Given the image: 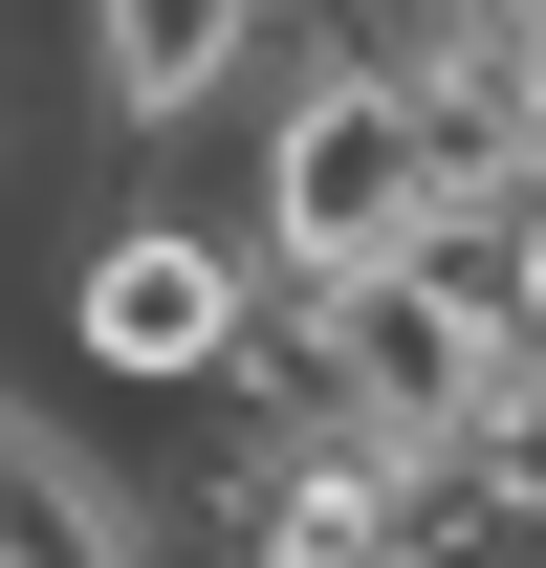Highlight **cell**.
<instances>
[{
    "label": "cell",
    "mask_w": 546,
    "mask_h": 568,
    "mask_svg": "<svg viewBox=\"0 0 546 568\" xmlns=\"http://www.w3.org/2000/svg\"><path fill=\"white\" fill-rule=\"evenodd\" d=\"M263 22H284V0H67L88 110H110V132H219L241 67H263Z\"/></svg>",
    "instance_id": "cell-4"
},
{
    "label": "cell",
    "mask_w": 546,
    "mask_h": 568,
    "mask_svg": "<svg viewBox=\"0 0 546 568\" xmlns=\"http://www.w3.org/2000/svg\"><path fill=\"white\" fill-rule=\"evenodd\" d=\"M306 328H328V416L394 437V459H459L481 416H503V306H481L459 263H372V284H306Z\"/></svg>",
    "instance_id": "cell-2"
},
{
    "label": "cell",
    "mask_w": 546,
    "mask_h": 568,
    "mask_svg": "<svg viewBox=\"0 0 546 568\" xmlns=\"http://www.w3.org/2000/svg\"><path fill=\"white\" fill-rule=\"evenodd\" d=\"M241 284H263V263H241L219 219H88L44 328H67V372H88V394H153V416H175V394L241 351Z\"/></svg>",
    "instance_id": "cell-3"
},
{
    "label": "cell",
    "mask_w": 546,
    "mask_h": 568,
    "mask_svg": "<svg viewBox=\"0 0 546 568\" xmlns=\"http://www.w3.org/2000/svg\"><path fill=\"white\" fill-rule=\"evenodd\" d=\"M0 568H153V481L44 394H0Z\"/></svg>",
    "instance_id": "cell-5"
},
{
    "label": "cell",
    "mask_w": 546,
    "mask_h": 568,
    "mask_svg": "<svg viewBox=\"0 0 546 568\" xmlns=\"http://www.w3.org/2000/svg\"><path fill=\"white\" fill-rule=\"evenodd\" d=\"M459 459H481V481H503V503H525V525H546V372H503V416H481Z\"/></svg>",
    "instance_id": "cell-7"
},
{
    "label": "cell",
    "mask_w": 546,
    "mask_h": 568,
    "mask_svg": "<svg viewBox=\"0 0 546 568\" xmlns=\"http://www.w3.org/2000/svg\"><path fill=\"white\" fill-rule=\"evenodd\" d=\"M481 306H503V351L546 372V175H525L503 219H481Z\"/></svg>",
    "instance_id": "cell-6"
},
{
    "label": "cell",
    "mask_w": 546,
    "mask_h": 568,
    "mask_svg": "<svg viewBox=\"0 0 546 568\" xmlns=\"http://www.w3.org/2000/svg\"><path fill=\"white\" fill-rule=\"evenodd\" d=\"M459 219V175H437V132H415V88H372V67H263V153H241V263L263 284H372V263H415Z\"/></svg>",
    "instance_id": "cell-1"
}]
</instances>
